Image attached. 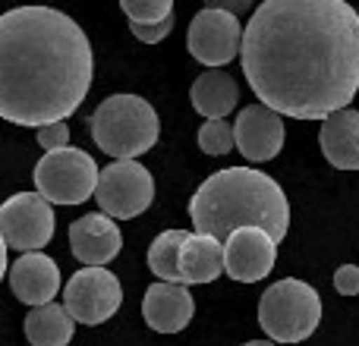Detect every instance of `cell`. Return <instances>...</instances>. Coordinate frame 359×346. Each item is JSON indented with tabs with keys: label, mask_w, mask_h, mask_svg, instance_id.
<instances>
[{
	"label": "cell",
	"mask_w": 359,
	"mask_h": 346,
	"mask_svg": "<svg viewBox=\"0 0 359 346\" xmlns=\"http://www.w3.org/2000/svg\"><path fill=\"white\" fill-rule=\"evenodd\" d=\"M240 63L274 113L328 120L359 92V13L347 0H265L246 22Z\"/></svg>",
	"instance_id": "6da1fadb"
},
{
	"label": "cell",
	"mask_w": 359,
	"mask_h": 346,
	"mask_svg": "<svg viewBox=\"0 0 359 346\" xmlns=\"http://www.w3.org/2000/svg\"><path fill=\"white\" fill-rule=\"evenodd\" d=\"M95 198L107 217L130 221L155 202V179L139 161H114L101 170Z\"/></svg>",
	"instance_id": "52a82bcc"
},
{
	"label": "cell",
	"mask_w": 359,
	"mask_h": 346,
	"mask_svg": "<svg viewBox=\"0 0 359 346\" xmlns=\"http://www.w3.org/2000/svg\"><path fill=\"white\" fill-rule=\"evenodd\" d=\"M233 136H236V148L246 161H271L280 155L284 148V120L280 113H274L265 104H249L240 111L233 123Z\"/></svg>",
	"instance_id": "7c38bea8"
},
{
	"label": "cell",
	"mask_w": 359,
	"mask_h": 346,
	"mask_svg": "<svg viewBox=\"0 0 359 346\" xmlns=\"http://www.w3.org/2000/svg\"><path fill=\"white\" fill-rule=\"evenodd\" d=\"M4 274H6V240L0 236V280H4Z\"/></svg>",
	"instance_id": "4316f807"
},
{
	"label": "cell",
	"mask_w": 359,
	"mask_h": 346,
	"mask_svg": "<svg viewBox=\"0 0 359 346\" xmlns=\"http://www.w3.org/2000/svg\"><path fill=\"white\" fill-rule=\"evenodd\" d=\"M189 233L186 230H164L149 249V268L155 277L164 284H183V271H180V252H183Z\"/></svg>",
	"instance_id": "ffe728a7"
},
{
	"label": "cell",
	"mask_w": 359,
	"mask_h": 346,
	"mask_svg": "<svg viewBox=\"0 0 359 346\" xmlns=\"http://www.w3.org/2000/svg\"><path fill=\"white\" fill-rule=\"evenodd\" d=\"M196 303H192V293L186 290V284H151L145 290L142 299V315L145 324L158 334H177L189 324Z\"/></svg>",
	"instance_id": "9a60e30c"
},
{
	"label": "cell",
	"mask_w": 359,
	"mask_h": 346,
	"mask_svg": "<svg viewBox=\"0 0 359 346\" xmlns=\"http://www.w3.org/2000/svg\"><path fill=\"white\" fill-rule=\"evenodd\" d=\"M180 271L183 284H211L224 271V246L221 240L205 233H189L183 252H180Z\"/></svg>",
	"instance_id": "ac0fdd59"
},
{
	"label": "cell",
	"mask_w": 359,
	"mask_h": 346,
	"mask_svg": "<svg viewBox=\"0 0 359 346\" xmlns=\"http://www.w3.org/2000/svg\"><path fill=\"white\" fill-rule=\"evenodd\" d=\"M92 139L114 161H133L155 148L161 120L155 107L139 95H111L92 113Z\"/></svg>",
	"instance_id": "277c9868"
},
{
	"label": "cell",
	"mask_w": 359,
	"mask_h": 346,
	"mask_svg": "<svg viewBox=\"0 0 359 346\" xmlns=\"http://www.w3.org/2000/svg\"><path fill=\"white\" fill-rule=\"evenodd\" d=\"M278 261V242L259 227H243L224 242V271L240 284H255L268 277Z\"/></svg>",
	"instance_id": "8fae6325"
},
{
	"label": "cell",
	"mask_w": 359,
	"mask_h": 346,
	"mask_svg": "<svg viewBox=\"0 0 359 346\" xmlns=\"http://www.w3.org/2000/svg\"><path fill=\"white\" fill-rule=\"evenodd\" d=\"M189 217L196 233L227 242L243 227H259L280 242L290 227L287 195L268 173L252 167H227L205 179L189 198Z\"/></svg>",
	"instance_id": "3957f363"
},
{
	"label": "cell",
	"mask_w": 359,
	"mask_h": 346,
	"mask_svg": "<svg viewBox=\"0 0 359 346\" xmlns=\"http://www.w3.org/2000/svg\"><path fill=\"white\" fill-rule=\"evenodd\" d=\"M123 246L117 221L107 214H82L69 223V249L86 268H104L114 261Z\"/></svg>",
	"instance_id": "4fadbf2b"
},
{
	"label": "cell",
	"mask_w": 359,
	"mask_h": 346,
	"mask_svg": "<svg viewBox=\"0 0 359 346\" xmlns=\"http://www.w3.org/2000/svg\"><path fill=\"white\" fill-rule=\"evenodd\" d=\"M233 145H236V136L227 120H205V126L198 130V148L205 155H227Z\"/></svg>",
	"instance_id": "44dd1931"
},
{
	"label": "cell",
	"mask_w": 359,
	"mask_h": 346,
	"mask_svg": "<svg viewBox=\"0 0 359 346\" xmlns=\"http://www.w3.org/2000/svg\"><path fill=\"white\" fill-rule=\"evenodd\" d=\"M243 25L240 16L224 10H198L196 19L189 22L186 32V48L205 67H227L230 60H236V54L243 50Z\"/></svg>",
	"instance_id": "30bf717a"
},
{
	"label": "cell",
	"mask_w": 359,
	"mask_h": 346,
	"mask_svg": "<svg viewBox=\"0 0 359 346\" xmlns=\"http://www.w3.org/2000/svg\"><path fill=\"white\" fill-rule=\"evenodd\" d=\"M95 76L88 35L54 6H16L0 16V117L19 126L67 120Z\"/></svg>",
	"instance_id": "7a4b0ae2"
},
{
	"label": "cell",
	"mask_w": 359,
	"mask_h": 346,
	"mask_svg": "<svg viewBox=\"0 0 359 346\" xmlns=\"http://www.w3.org/2000/svg\"><path fill=\"white\" fill-rule=\"evenodd\" d=\"M123 303V286L107 268H82L63 286V305L79 324H104Z\"/></svg>",
	"instance_id": "9c48e42d"
},
{
	"label": "cell",
	"mask_w": 359,
	"mask_h": 346,
	"mask_svg": "<svg viewBox=\"0 0 359 346\" xmlns=\"http://www.w3.org/2000/svg\"><path fill=\"white\" fill-rule=\"evenodd\" d=\"M10 286L19 303L32 305V309L48 305L54 303L57 290H60V268H57L54 258H48L41 252H25L13 261Z\"/></svg>",
	"instance_id": "5bb4252c"
},
{
	"label": "cell",
	"mask_w": 359,
	"mask_h": 346,
	"mask_svg": "<svg viewBox=\"0 0 359 346\" xmlns=\"http://www.w3.org/2000/svg\"><path fill=\"white\" fill-rule=\"evenodd\" d=\"M334 290L341 296H356L359 293V268L356 265H341L334 271Z\"/></svg>",
	"instance_id": "d4e9b609"
},
{
	"label": "cell",
	"mask_w": 359,
	"mask_h": 346,
	"mask_svg": "<svg viewBox=\"0 0 359 346\" xmlns=\"http://www.w3.org/2000/svg\"><path fill=\"white\" fill-rule=\"evenodd\" d=\"M130 32L139 38L142 44H158L174 32V16H168L164 22H130Z\"/></svg>",
	"instance_id": "cb8c5ba5"
},
{
	"label": "cell",
	"mask_w": 359,
	"mask_h": 346,
	"mask_svg": "<svg viewBox=\"0 0 359 346\" xmlns=\"http://www.w3.org/2000/svg\"><path fill=\"white\" fill-rule=\"evenodd\" d=\"M38 145L44 148V155H48V151L69 148V126H67V120L41 126V130H38Z\"/></svg>",
	"instance_id": "603a6c76"
},
{
	"label": "cell",
	"mask_w": 359,
	"mask_h": 346,
	"mask_svg": "<svg viewBox=\"0 0 359 346\" xmlns=\"http://www.w3.org/2000/svg\"><path fill=\"white\" fill-rule=\"evenodd\" d=\"M322 321V296L306 280L284 277L259 299V324L274 343H303Z\"/></svg>",
	"instance_id": "5b68a950"
},
{
	"label": "cell",
	"mask_w": 359,
	"mask_h": 346,
	"mask_svg": "<svg viewBox=\"0 0 359 346\" xmlns=\"http://www.w3.org/2000/svg\"><path fill=\"white\" fill-rule=\"evenodd\" d=\"M318 145L331 167L359 170V111L344 107V111L331 113L328 120H322Z\"/></svg>",
	"instance_id": "2e32d148"
},
{
	"label": "cell",
	"mask_w": 359,
	"mask_h": 346,
	"mask_svg": "<svg viewBox=\"0 0 359 346\" xmlns=\"http://www.w3.org/2000/svg\"><path fill=\"white\" fill-rule=\"evenodd\" d=\"M243 346H274V340H249V343H243Z\"/></svg>",
	"instance_id": "83f0119b"
},
{
	"label": "cell",
	"mask_w": 359,
	"mask_h": 346,
	"mask_svg": "<svg viewBox=\"0 0 359 346\" xmlns=\"http://www.w3.org/2000/svg\"><path fill=\"white\" fill-rule=\"evenodd\" d=\"M0 236L10 249L38 252L54 240V208L41 192H19L0 205Z\"/></svg>",
	"instance_id": "ba28073f"
},
{
	"label": "cell",
	"mask_w": 359,
	"mask_h": 346,
	"mask_svg": "<svg viewBox=\"0 0 359 346\" xmlns=\"http://www.w3.org/2000/svg\"><path fill=\"white\" fill-rule=\"evenodd\" d=\"M76 334V318L67 312V305H38L25 315V337L32 346H67Z\"/></svg>",
	"instance_id": "d6986e66"
},
{
	"label": "cell",
	"mask_w": 359,
	"mask_h": 346,
	"mask_svg": "<svg viewBox=\"0 0 359 346\" xmlns=\"http://www.w3.org/2000/svg\"><path fill=\"white\" fill-rule=\"evenodd\" d=\"M192 107L202 113L205 120H224L240 101V88H236V79L224 69H208L202 73L189 88Z\"/></svg>",
	"instance_id": "e0dca14e"
},
{
	"label": "cell",
	"mask_w": 359,
	"mask_h": 346,
	"mask_svg": "<svg viewBox=\"0 0 359 346\" xmlns=\"http://www.w3.org/2000/svg\"><path fill=\"white\" fill-rule=\"evenodd\" d=\"M208 10H224V13H233V16H243L246 10H252V0H205Z\"/></svg>",
	"instance_id": "484cf974"
},
{
	"label": "cell",
	"mask_w": 359,
	"mask_h": 346,
	"mask_svg": "<svg viewBox=\"0 0 359 346\" xmlns=\"http://www.w3.org/2000/svg\"><path fill=\"white\" fill-rule=\"evenodd\" d=\"M101 170L82 148L48 151L35 167V189L50 205H82L98 192Z\"/></svg>",
	"instance_id": "8992f818"
},
{
	"label": "cell",
	"mask_w": 359,
	"mask_h": 346,
	"mask_svg": "<svg viewBox=\"0 0 359 346\" xmlns=\"http://www.w3.org/2000/svg\"><path fill=\"white\" fill-rule=\"evenodd\" d=\"M130 22H164L174 16V0H120Z\"/></svg>",
	"instance_id": "7402d4cb"
}]
</instances>
